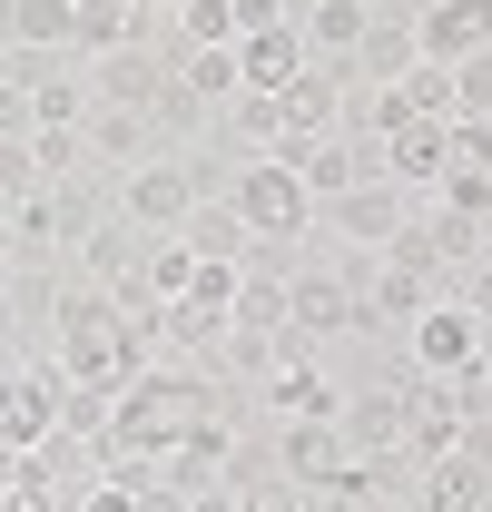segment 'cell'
<instances>
[{
  "instance_id": "6da1fadb",
  "label": "cell",
  "mask_w": 492,
  "mask_h": 512,
  "mask_svg": "<svg viewBox=\"0 0 492 512\" xmlns=\"http://www.w3.org/2000/svg\"><path fill=\"white\" fill-rule=\"evenodd\" d=\"M227 207H237L246 237H306V227H315V197L296 188L286 158H246L237 178H227Z\"/></svg>"
},
{
  "instance_id": "7a4b0ae2",
  "label": "cell",
  "mask_w": 492,
  "mask_h": 512,
  "mask_svg": "<svg viewBox=\"0 0 492 512\" xmlns=\"http://www.w3.org/2000/svg\"><path fill=\"white\" fill-rule=\"evenodd\" d=\"M483 335L492 325L473 316L463 296H433L424 316H414V355H404V365H414V375H483Z\"/></svg>"
},
{
  "instance_id": "3957f363",
  "label": "cell",
  "mask_w": 492,
  "mask_h": 512,
  "mask_svg": "<svg viewBox=\"0 0 492 512\" xmlns=\"http://www.w3.org/2000/svg\"><path fill=\"white\" fill-rule=\"evenodd\" d=\"M178 60H187V50H148V40H128V50H109V60H89V99L148 119V109L178 89Z\"/></svg>"
},
{
  "instance_id": "277c9868",
  "label": "cell",
  "mask_w": 492,
  "mask_h": 512,
  "mask_svg": "<svg viewBox=\"0 0 492 512\" xmlns=\"http://www.w3.org/2000/svg\"><path fill=\"white\" fill-rule=\"evenodd\" d=\"M50 365H60V384H89V394H119L138 365H148V335L128 316H109L99 335H69V345H50Z\"/></svg>"
},
{
  "instance_id": "5b68a950",
  "label": "cell",
  "mask_w": 492,
  "mask_h": 512,
  "mask_svg": "<svg viewBox=\"0 0 492 512\" xmlns=\"http://www.w3.org/2000/svg\"><path fill=\"white\" fill-rule=\"evenodd\" d=\"M187 207H197V188H187L178 158H138V168L119 178V217L138 227V237H178Z\"/></svg>"
},
{
  "instance_id": "8992f818",
  "label": "cell",
  "mask_w": 492,
  "mask_h": 512,
  "mask_svg": "<svg viewBox=\"0 0 492 512\" xmlns=\"http://www.w3.org/2000/svg\"><path fill=\"white\" fill-rule=\"evenodd\" d=\"M404 30H414V60L453 69L463 50H492V0H414Z\"/></svg>"
},
{
  "instance_id": "52a82bcc",
  "label": "cell",
  "mask_w": 492,
  "mask_h": 512,
  "mask_svg": "<svg viewBox=\"0 0 492 512\" xmlns=\"http://www.w3.org/2000/svg\"><path fill=\"white\" fill-rule=\"evenodd\" d=\"M325 227L345 237V247H384L394 227H404V197H394V178H355V188L325 197Z\"/></svg>"
},
{
  "instance_id": "ba28073f",
  "label": "cell",
  "mask_w": 492,
  "mask_h": 512,
  "mask_svg": "<svg viewBox=\"0 0 492 512\" xmlns=\"http://www.w3.org/2000/svg\"><path fill=\"white\" fill-rule=\"evenodd\" d=\"M335 463H345L335 414H286V424H276V473H286V483H306V493H315Z\"/></svg>"
},
{
  "instance_id": "9c48e42d",
  "label": "cell",
  "mask_w": 492,
  "mask_h": 512,
  "mask_svg": "<svg viewBox=\"0 0 492 512\" xmlns=\"http://www.w3.org/2000/svg\"><path fill=\"white\" fill-rule=\"evenodd\" d=\"M483 503H492V463H473V453L414 463V512H483Z\"/></svg>"
},
{
  "instance_id": "30bf717a",
  "label": "cell",
  "mask_w": 492,
  "mask_h": 512,
  "mask_svg": "<svg viewBox=\"0 0 492 512\" xmlns=\"http://www.w3.org/2000/svg\"><path fill=\"white\" fill-rule=\"evenodd\" d=\"M286 325H296L306 345L345 335V325H355V286H345V276H325V266H315V276H286Z\"/></svg>"
},
{
  "instance_id": "8fae6325",
  "label": "cell",
  "mask_w": 492,
  "mask_h": 512,
  "mask_svg": "<svg viewBox=\"0 0 492 512\" xmlns=\"http://www.w3.org/2000/svg\"><path fill=\"white\" fill-rule=\"evenodd\" d=\"M79 138H89V168H99V178H128L138 158H158V148H148L158 128L138 119V109H89V128H79Z\"/></svg>"
},
{
  "instance_id": "7c38bea8",
  "label": "cell",
  "mask_w": 492,
  "mask_h": 512,
  "mask_svg": "<svg viewBox=\"0 0 492 512\" xmlns=\"http://www.w3.org/2000/svg\"><path fill=\"white\" fill-rule=\"evenodd\" d=\"M365 0H296V40H306V60H335L345 69V50L365 40Z\"/></svg>"
},
{
  "instance_id": "4fadbf2b",
  "label": "cell",
  "mask_w": 492,
  "mask_h": 512,
  "mask_svg": "<svg viewBox=\"0 0 492 512\" xmlns=\"http://www.w3.org/2000/svg\"><path fill=\"white\" fill-rule=\"evenodd\" d=\"M296 69H306L296 20H276V30H246V40H237V79H246V89H286Z\"/></svg>"
},
{
  "instance_id": "5bb4252c",
  "label": "cell",
  "mask_w": 492,
  "mask_h": 512,
  "mask_svg": "<svg viewBox=\"0 0 492 512\" xmlns=\"http://www.w3.org/2000/svg\"><path fill=\"white\" fill-rule=\"evenodd\" d=\"M178 247L197 256V266H237V256H246L237 207H227V197H197V207H187V227H178Z\"/></svg>"
},
{
  "instance_id": "9a60e30c",
  "label": "cell",
  "mask_w": 492,
  "mask_h": 512,
  "mask_svg": "<svg viewBox=\"0 0 492 512\" xmlns=\"http://www.w3.org/2000/svg\"><path fill=\"white\" fill-rule=\"evenodd\" d=\"M138 247H148V237H138V227H128L119 207H109V217H99V227H89V237H79V276H99V286H119V276H138Z\"/></svg>"
},
{
  "instance_id": "2e32d148",
  "label": "cell",
  "mask_w": 492,
  "mask_h": 512,
  "mask_svg": "<svg viewBox=\"0 0 492 512\" xmlns=\"http://www.w3.org/2000/svg\"><path fill=\"white\" fill-rule=\"evenodd\" d=\"M345 69H355L365 89H394V79L414 69V30H404V20H365V40L345 50Z\"/></svg>"
},
{
  "instance_id": "e0dca14e",
  "label": "cell",
  "mask_w": 492,
  "mask_h": 512,
  "mask_svg": "<svg viewBox=\"0 0 492 512\" xmlns=\"http://www.w3.org/2000/svg\"><path fill=\"white\" fill-rule=\"evenodd\" d=\"M109 316H119V306H109V286L60 266V296H50V345H69V335H99ZM50 345H40V355H50Z\"/></svg>"
},
{
  "instance_id": "ac0fdd59",
  "label": "cell",
  "mask_w": 492,
  "mask_h": 512,
  "mask_svg": "<svg viewBox=\"0 0 492 512\" xmlns=\"http://www.w3.org/2000/svg\"><path fill=\"white\" fill-rule=\"evenodd\" d=\"M0 50H69V0H0Z\"/></svg>"
},
{
  "instance_id": "d6986e66",
  "label": "cell",
  "mask_w": 492,
  "mask_h": 512,
  "mask_svg": "<svg viewBox=\"0 0 492 512\" xmlns=\"http://www.w3.org/2000/svg\"><path fill=\"white\" fill-rule=\"evenodd\" d=\"M384 178H394V188H404V178H443V119H404L394 128V138H384Z\"/></svg>"
},
{
  "instance_id": "ffe728a7",
  "label": "cell",
  "mask_w": 492,
  "mask_h": 512,
  "mask_svg": "<svg viewBox=\"0 0 492 512\" xmlns=\"http://www.w3.org/2000/svg\"><path fill=\"white\" fill-rule=\"evenodd\" d=\"M266 404H276V414H335V404H345V384L306 355V365H276V375H266Z\"/></svg>"
},
{
  "instance_id": "44dd1931",
  "label": "cell",
  "mask_w": 492,
  "mask_h": 512,
  "mask_svg": "<svg viewBox=\"0 0 492 512\" xmlns=\"http://www.w3.org/2000/svg\"><path fill=\"white\" fill-rule=\"evenodd\" d=\"M178 89L207 109V119H217V109L246 89V79H237V50H187V60H178Z\"/></svg>"
},
{
  "instance_id": "7402d4cb",
  "label": "cell",
  "mask_w": 492,
  "mask_h": 512,
  "mask_svg": "<svg viewBox=\"0 0 492 512\" xmlns=\"http://www.w3.org/2000/svg\"><path fill=\"white\" fill-rule=\"evenodd\" d=\"M187 276H197V256H187L178 237H148V247H138V286H148V306H178Z\"/></svg>"
},
{
  "instance_id": "603a6c76",
  "label": "cell",
  "mask_w": 492,
  "mask_h": 512,
  "mask_svg": "<svg viewBox=\"0 0 492 512\" xmlns=\"http://www.w3.org/2000/svg\"><path fill=\"white\" fill-rule=\"evenodd\" d=\"M453 119H473V128L492 119V50H463L453 60Z\"/></svg>"
},
{
  "instance_id": "cb8c5ba5",
  "label": "cell",
  "mask_w": 492,
  "mask_h": 512,
  "mask_svg": "<svg viewBox=\"0 0 492 512\" xmlns=\"http://www.w3.org/2000/svg\"><path fill=\"white\" fill-rule=\"evenodd\" d=\"M30 158H40V178H79L89 168V138L79 128H30Z\"/></svg>"
},
{
  "instance_id": "d4e9b609",
  "label": "cell",
  "mask_w": 492,
  "mask_h": 512,
  "mask_svg": "<svg viewBox=\"0 0 492 512\" xmlns=\"http://www.w3.org/2000/svg\"><path fill=\"white\" fill-rule=\"evenodd\" d=\"M0 79H10V89H30V99H40V89H50V79H69V50H0Z\"/></svg>"
},
{
  "instance_id": "484cf974",
  "label": "cell",
  "mask_w": 492,
  "mask_h": 512,
  "mask_svg": "<svg viewBox=\"0 0 492 512\" xmlns=\"http://www.w3.org/2000/svg\"><path fill=\"white\" fill-rule=\"evenodd\" d=\"M237 503H246V512H315V493H306V483H286V473L266 463L256 483H237Z\"/></svg>"
},
{
  "instance_id": "4316f807",
  "label": "cell",
  "mask_w": 492,
  "mask_h": 512,
  "mask_svg": "<svg viewBox=\"0 0 492 512\" xmlns=\"http://www.w3.org/2000/svg\"><path fill=\"white\" fill-rule=\"evenodd\" d=\"M50 178H40V158H30V138H0V197L20 207V197H40Z\"/></svg>"
},
{
  "instance_id": "83f0119b",
  "label": "cell",
  "mask_w": 492,
  "mask_h": 512,
  "mask_svg": "<svg viewBox=\"0 0 492 512\" xmlns=\"http://www.w3.org/2000/svg\"><path fill=\"white\" fill-rule=\"evenodd\" d=\"M276 20H296L286 0H227V50H237L246 30H276Z\"/></svg>"
},
{
  "instance_id": "f1b7e54d",
  "label": "cell",
  "mask_w": 492,
  "mask_h": 512,
  "mask_svg": "<svg viewBox=\"0 0 492 512\" xmlns=\"http://www.w3.org/2000/svg\"><path fill=\"white\" fill-rule=\"evenodd\" d=\"M453 296H463V306H473V316L492 325V247L473 256V266H463V276H453Z\"/></svg>"
},
{
  "instance_id": "f546056e",
  "label": "cell",
  "mask_w": 492,
  "mask_h": 512,
  "mask_svg": "<svg viewBox=\"0 0 492 512\" xmlns=\"http://www.w3.org/2000/svg\"><path fill=\"white\" fill-rule=\"evenodd\" d=\"M30 128H40V109H30V89H10V79H0V138H30Z\"/></svg>"
},
{
  "instance_id": "4dcf8cb0",
  "label": "cell",
  "mask_w": 492,
  "mask_h": 512,
  "mask_svg": "<svg viewBox=\"0 0 492 512\" xmlns=\"http://www.w3.org/2000/svg\"><path fill=\"white\" fill-rule=\"evenodd\" d=\"M128 512H187V493H168V483H158V473H148V483H138V493H128Z\"/></svg>"
},
{
  "instance_id": "1f68e13d",
  "label": "cell",
  "mask_w": 492,
  "mask_h": 512,
  "mask_svg": "<svg viewBox=\"0 0 492 512\" xmlns=\"http://www.w3.org/2000/svg\"><path fill=\"white\" fill-rule=\"evenodd\" d=\"M187 512H246V503L227 493V483H217V493H187Z\"/></svg>"
},
{
  "instance_id": "d6a6232c",
  "label": "cell",
  "mask_w": 492,
  "mask_h": 512,
  "mask_svg": "<svg viewBox=\"0 0 492 512\" xmlns=\"http://www.w3.org/2000/svg\"><path fill=\"white\" fill-rule=\"evenodd\" d=\"M365 10H374V20H404V10H414V0H365Z\"/></svg>"
},
{
  "instance_id": "836d02e7",
  "label": "cell",
  "mask_w": 492,
  "mask_h": 512,
  "mask_svg": "<svg viewBox=\"0 0 492 512\" xmlns=\"http://www.w3.org/2000/svg\"><path fill=\"white\" fill-rule=\"evenodd\" d=\"M0 227H10V197H0Z\"/></svg>"
},
{
  "instance_id": "e575fe53",
  "label": "cell",
  "mask_w": 492,
  "mask_h": 512,
  "mask_svg": "<svg viewBox=\"0 0 492 512\" xmlns=\"http://www.w3.org/2000/svg\"><path fill=\"white\" fill-rule=\"evenodd\" d=\"M286 10H296V0H286Z\"/></svg>"
}]
</instances>
